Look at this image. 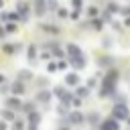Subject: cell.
<instances>
[{
  "mask_svg": "<svg viewBox=\"0 0 130 130\" xmlns=\"http://www.w3.org/2000/svg\"><path fill=\"white\" fill-rule=\"evenodd\" d=\"M37 12H39V14H43V12H45V2H43V0H39V2H37Z\"/></svg>",
  "mask_w": 130,
  "mask_h": 130,
  "instance_id": "5",
  "label": "cell"
},
{
  "mask_svg": "<svg viewBox=\"0 0 130 130\" xmlns=\"http://www.w3.org/2000/svg\"><path fill=\"white\" fill-rule=\"evenodd\" d=\"M0 130H6V126H4V124H2V122H0Z\"/></svg>",
  "mask_w": 130,
  "mask_h": 130,
  "instance_id": "12",
  "label": "cell"
},
{
  "mask_svg": "<svg viewBox=\"0 0 130 130\" xmlns=\"http://www.w3.org/2000/svg\"><path fill=\"white\" fill-rule=\"evenodd\" d=\"M114 116H116V118H126V116H128V110H126V108H116V110H114Z\"/></svg>",
  "mask_w": 130,
  "mask_h": 130,
  "instance_id": "3",
  "label": "cell"
},
{
  "mask_svg": "<svg viewBox=\"0 0 130 130\" xmlns=\"http://www.w3.org/2000/svg\"><path fill=\"white\" fill-rule=\"evenodd\" d=\"M18 10H20V14H22V18L26 16V6L24 4H18Z\"/></svg>",
  "mask_w": 130,
  "mask_h": 130,
  "instance_id": "8",
  "label": "cell"
},
{
  "mask_svg": "<svg viewBox=\"0 0 130 130\" xmlns=\"http://www.w3.org/2000/svg\"><path fill=\"white\" fill-rule=\"evenodd\" d=\"M73 4H75V6H79V4H81V0H73Z\"/></svg>",
  "mask_w": 130,
  "mask_h": 130,
  "instance_id": "11",
  "label": "cell"
},
{
  "mask_svg": "<svg viewBox=\"0 0 130 130\" xmlns=\"http://www.w3.org/2000/svg\"><path fill=\"white\" fill-rule=\"evenodd\" d=\"M47 6H49V8H51V10H55V8H57V4H55V2H53V0H49V2H47Z\"/></svg>",
  "mask_w": 130,
  "mask_h": 130,
  "instance_id": "10",
  "label": "cell"
},
{
  "mask_svg": "<svg viewBox=\"0 0 130 130\" xmlns=\"http://www.w3.org/2000/svg\"><path fill=\"white\" fill-rule=\"evenodd\" d=\"M77 81H79V79H77V75H67V83H69V85H75Z\"/></svg>",
  "mask_w": 130,
  "mask_h": 130,
  "instance_id": "6",
  "label": "cell"
},
{
  "mask_svg": "<svg viewBox=\"0 0 130 130\" xmlns=\"http://www.w3.org/2000/svg\"><path fill=\"white\" fill-rule=\"evenodd\" d=\"M71 120H73L75 124H79V122L83 120V116H81V114H71Z\"/></svg>",
  "mask_w": 130,
  "mask_h": 130,
  "instance_id": "7",
  "label": "cell"
},
{
  "mask_svg": "<svg viewBox=\"0 0 130 130\" xmlns=\"http://www.w3.org/2000/svg\"><path fill=\"white\" fill-rule=\"evenodd\" d=\"M2 35H4V30H2V26H0V37H2Z\"/></svg>",
  "mask_w": 130,
  "mask_h": 130,
  "instance_id": "13",
  "label": "cell"
},
{
  "mask_svg": "<svg viewBox=\"0 0 130 130\" xmlns=\"http://www.w3.org/2000/svg\"><path fill=\"white\" fill-rule=\"evenodd\" d=\"M6 104H8L10 108H20V102H18V100H14V98H10V100H8Z\"/></svg>",
  "mask_w": 130,
  "mask_h": 130,
  "instance_id": "4",
  "label": "cell"
},
{
  "mask_svg": "<svg viewBox=\"0 0 130 130\" xmlns=\"http://www.w3.org/2000/svg\"><path fill=\"white\" fill-rule=\"evenodd\" d=\"M67 51H69V55H71V59H75V57H81V51L75 47V45H69L67 47Z\"/></svg>",
  "mask_w": 130,
  "mask_h": 130,
  "instance_id": "2",
  "label": "cell"
},
{
  "mask_svg": "<svg viewBox=\"0 0 130 130\" xmlns=\"http://www.w3.org/2000/svg\"><path fill=\"white\" fill-rule=\"evenodd\" d=\"M24 89H22V85L20 83H14V93H22Z\"/></svg>",
  "mask_w": 130,
  "mask_h": 130,
  "instance_id": "9",
  "label": "cell"
},
{
  "mask_svg": "<svg viewBox=\"0 0 130 130\" xmlns=\"http://www.w3.org/2000/svg\"><path fill=\"white\" fill-rule=\"evenodd\" d=\"M102 130H118L116 120H106V122H104V126H102Z\"/></svg>",
  "mask_w": 130,
  "mask_h": 130,
  "instance_id": "1",
  "label": "cell"
}]
</instances>
